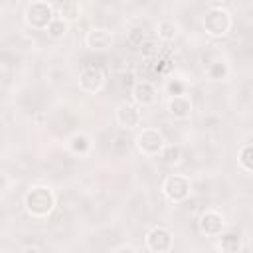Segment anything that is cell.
I'll return each instance as SVG.
<instances>
[{
  "label": "cell",
  "instance_id": "obj_18",
  "mask_svg": "<svg viewBox=\"0 0 253 253\" xmlns=\"http://www.w3.org/2000/svg\"><path fill=\"white\" fill-rule=\"evenodd\" d=\"M237 164L245 172H253V142L241 144L237 150Z\"/></svg>",
  "mask_w": 253,
  "mask_h": 253
},
{
  "label": "cell",
  "instance_id": "obj_19",
  "mask_svg": "<svg viewBox=\"0 0 253 253\" xmlns=\"http://www.w3.org/2000/svg\"><path fill=\"white\" fill-rule=\"evenodd\" d=\"M206 73H208V77L211 81H221V79H225L229 75V65L223 59H217V61H213V63H210L206 67Z\"/></svg>",
  "mask_w": 253,
  "mask_h": 253
},
{
  "label": "cell",
  "instance_id": "obj_12",
  "mask_svg": "<svg viewBox=\"0 0 253 253\" xmlns=\"http://www.w3.org/2000/svg\"><path fill=\"white\" fill-rule=\"evenodd\" d=\"M130 97H132V101H134L136 105H140V107H148V105H154V103H156V99H158V91H156V87H154L152 81H148V79H140V81H136V83L132 85Z\"/></svg>",
  "mask_w": 253,
  "mask_h": 253
},
{
  "label": "cell",
  "instance_id": "obj_11",
  "mask_svg": "<svg viewBox=\"0 0 253 253\" xmlns=\"http://www.w3.org/2000/svg\"><path fill=\"white\" fill-rule=\"evenodd\" d=\"M168 115L176 121H188L192 117V97L188 93H178V95H170L168 103H166Z\"/></svg>",
  "mask_w": 253,
  "mask_h": 253
},
{
  "label": "cell",
  "instance_id": "obj_20",
  "mask_svg": "<svg viewBox=\"0 0 253 253\" xmlns=\"http://www.w3.org/2000/svg\"><path fill=\"white\" fill-rule=\"evenodd\" d=\"M162 158H166V164H178L180 162V148L178 146H168L166 144V148H164V152H162Z\"/></svg>",
  "mask_w": 253,
  "mask_h": 253
},
{
  "label": "cell",
  "instance_id": "obj_14",
  "mask_svg": "<svg viewBox=\"0 0 253 253\" xmlns=\"http://www.w3.org/2000/svg\"><path fill=\"white\" fill-rule=\"evenodd\" d=\"M81 12H83V8H81V4L77 0H67V2H63L59 6L57 16H61L63 20H67L69 24H73V22H77L81 18Z\"/></svg>",
  "mask_w": 253,
  "mask_h": 253
},
{
  "label": "cell",
  "instance_id": "obj_1",
  "mask_svg": "<svg viewBox=\"0 0 253 253\" xmlns=\"http://www.w3.org/2000/svg\"><path fill=\"white\" fill-rule=\"evenodd\" d=\"M24 208L36 219L47 217L53 211V208H55V194H53V190L49 186H45V184L32 186L24 194Z\"/></svg>",
  "mask_w": 253,
  "mask_h": 253
},
{
  "label": "cell",
  "instance_id": "obj_7",
  "mask_svg": "<svg viewBox=\"0 0 253 253\" xmlns=\"http://www.w3.org/2000/svg\"><path fill=\"white\" fill-rule=\"evenodd\" d=\"M144 245L152 253H168L174 249V233L164 225H152L144 235Z\"/></svg>",
  "mask_w": 253,
  "mask_h": 253
},
{
  "label": "cell",
  "instance_id": "obj_8",
  "mask_svg": "<svg viewBox=\"0 0 253 253\" xmlns=\"http://www.w3.org/2000/svg\"><path fill=\"white\" fill-rule=\"evenodd\" d=\"M105 71L99 67V65H85L81 71H79V89L85 91V93H101L103 87H105Z\"/></svg>",
  "mask_w": 253,
  "mask_h": 253
},
{
  "label": "cell",
  "instance_id": "obj_6",
  "mask_svg": "<svg viewBox=\"0 0 253 253\" xmlns=\"http://www.w3.org/2000/svg\"><path fill=\"white\" fill-rule=\"evenodd\" d=\"M198 229L202 235L217 239L225 231V215L215 208H208L198 217Z\"/></svg>",
  "mask_w": 253,
  "mask_h": 253
},
{
  "label": "cell",
  "instance_id": "obj_15",
  "mask_svg": "<svg viewBox=\"0 0 253 253\" xmlns=\"http://www.w3.org/2000/svg\"><path fill=\"white\" fill-rule=\"evenodd\" d=\"M176 36H178L176 22H172L168 18L158 22V26H156V38H158V42H172Z\"/></svg>",
  "mask_w": 253,
  "mask_h": 253
},
{
  "label": "cell",
  "instance_id": "obj_17",
  "mask_svg": "<svg viewBox=\"0 0 253 253\" xmlns=\"http://www.w3.org/2000/svg\"><path fill=\"white\" fill-rule=\"evenodd\" d=\"M69 22L67 20H63L61 16H55L53 20H51V24L47 26V30H45V34L51 38V40H61V38H65V34H67V30H69Z\"/></svg>",
  "mask_w": 253,
  "mask_h": 253
},
{
  "label": "cell",
  "instance_id": "obj_21",
  "mask_svg": "<svg viewBox=\"0 0 253 253\" xmlns=\"http://www.w3.org/2000/svg\"><path fill=\"white\" fill-rule=\"evenodd\" d=\"M140 49H142V53H144L146 57H150V55H156V53H158V49H156V42H154V40L142 42V43H140Z\"/></svg>",
  "mask_w": 253,
  "mask_h": 253
},
{
  "label": "cell",
  "instance_id": "obj_4",
  "mask_svg": "<svg viewBox=\"0 0 253 253\" xmlns=\"http://www.w3.org/2000/svg\"><path fill=\"white\" fill-rule=\"evenodd\" d=\"M202 26H204V32L210 36V38H225L233 26V20H231V14L221 8V6H211L204 20H202Z\"/></svg>",
  "mask_w": 253,
  "mask_h": 253
},
{
  "label": "cell",
  "instance_id": "obj_10",
  "mask_svg": "<svg viewBox=\"0 0 253 253\" xmlns=\"http://www.w3.org/2000/svg\"><path fill=\"white\" fill-rule=\"evenodd\" d=\"M83 42H85V47H89L91 51H107L113 47L115 36L109 28H91L85 34Z\"/></svg>",
  "mask_w": 253,
  "mask_h": 253
},
{
  "label": "cell",
  "instance_id": "obj_3",
  "mask_svg": "<svg viewBox=\"0 0 253 253\" xmlns=\"http://www.w3.org/2000/svg\"><path fill=\"white\" fill-rule=\"evenodd\" d=\"M55 16L57 12L47 0H32L24 10V22L32 30H40V32H45Z\"/></svg>",
  "mask_w": 253,
  "mask_h": 253
},
{
  "label": "cell",
  "instance_id": "obj_2",
  "mask_svg": "<svg viewBox=\"0 0 253 253\" xmlns=\"http://www.w3.org/2000/svg\"><path fill=\"white\" fill-rule=\"evenodd\" d=\"M134 146L142 156L156 158V156H162V152L166 148V138L156 126H144L136 132Z\"/></svg>",
  "mask_w": 253,
  "mask_h": 253
},
{
  "label": "cell",
  "instance_id": "obj_9",
  "mask_svg": "<svg viewBox=\"0 0 253 253\" xmlns=\"http://www.w3.org/2000/svg\"><path fill=\"white\" fill-rule=\"evenodd\" d=\"M115 119H117V125L125 130H134L142 125V111H140V105H136L134 101L132 103H121L115 111Z\"/></svg>",
  "mask_w": 253,
  "mask_h": 253
},
{
  "label": "cell",
  "instance_id": "obj_16",
  "mask_svg": "<svg viewBox=\"0 0 253 253\" xmlns=\"http://www.w3.org/2000/svg\"><path fill=\"white\" fill-rule=\"evenodd\" d=\"M67 146H69V150L75 152V154H87V152L91 150V138H89L85 132H75V134L69 138Z\"/></svg>",
  "mask_w": 253,
  "mask_h": 253
},
{
  "label": "cell",
  "instance_id": "obj_13",
  "mask_svg": "<svg viewBox=\"0 0 253 253\" xmlns=\"http://www.w3.org/2000/svg\"><path fill=\"white\" fill-rule=\"evenodd\" d=\"M241 247H243L241 235L235 231H223L217 237V249H221L225 253H237V251H241Z\"/></svg>",
  "mask_w": 253,
  "mask_h": 253
},
{
  "label": "cell",
  "instance_id": "obj_5",
  "mask_svg": "<svg viewBox=\"0 0 253 253\" xmlns=\"http://www.w3.org/2000/svg\"><path fill=\"white\" fill-rule=\"evenodd\" d=\"M162 194L172 204H184L192 196V180L184 174H170L162 182Z\"/></svg>",
  "mask_w": 253,
  "mask_h": 253
}]
</instances>
